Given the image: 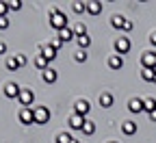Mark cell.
Listing matches in <instances>:
<instances>
[{
  "label": "cell",
  "instance_id": "6da1fadb",
  "mask_svg": "<svg viewBox=\"0 0 156 143\" xmlns=\"http://www.w3.org/2000/svg\"><path fill=\"white\" fill-rule=\"evenodd\" d=\"M50 26L56 28V33H58V30H63V28L69 26V20H67V15H65L63 11L52 9V11H50Z\"/></svg>",
  "mask_w": 156,
  "mask_h": 143
},
{
  "label": "cell",
  "instance_id": "7a4b0ae2",
  "mask_svg": "<svg viewBox=\"0 0 156 143\" xmlns=\"http://www.w3.org/2000/svg\"><path fill=\"white\" fill-rule=\"evenodd\" d=\"M50 111H48V106H37L35 109V124H39V126H44V124H48L50 121Z\"/></svg>",
  "mask_w": 156,
  "mask_h": 143
},
{
  "label": "cell",
  "instance_id": "3957f363",
  "mask_svg": "<svg viewBox=\"0 0 156 143\" xmlns=\"http://www.w3.org/2000/svg\"><path fill=\"white\" fill-rule=\"evenodd\" d=\"M141 65H143V70H156V52L154 50L141 54Z\"/></svg>",
  "mask_w": 156,
  "mask_h": 143
},
{
  "label": "cell",
  "instance_id": "277c9868",
  "mask_svg": "<svg viewBox=\"0 0 156 143\" xmlns=\"http://www.w3.org/2000/svg\"><path fill=\"white\" fill-rule=\"evenodd\" d=\"M33 102H35V91L33 89H22V93H20V104H22V109H30Z\"/></svg>",
  "mask_w": 156,
  "mask_h": 143
},
{
  "label": "cell",
  "instance_id": "5b68a950",
  "mask_svg": "<svg viewBox=\"0 0 156 143\" xmlns=\"http://www.w3.org/2000/svg\"><path fill=\"white\" fill-rule=\"evenodd\" d=\"M130 50V39L128 37H117L115 39V52L117 54H126Z\"/></svg>",
  "mask_w": 156,
  "mask_h": 143
},
{
  "label": "cell",
  "instance_id": "8992f818",
  "mask_svg": "<svg viewBox=\"0 0 156 143\" xmlns=\"http://www.w3.org/2000/svg\"><path fill=\"white\" fill-rule=\"evenodd\" d=\"M89 111H91V104H89L87 100H78V102H76V106H74V113H76V115H80V117H87Z\"/></svg>",
  "mask_w": 156,
  "mask_h": 143
},
{
  "label": "cell",
  "instance_id": "52a82bcc",
  "mask_svg": "<svg viewBox=\"0 0 156 143\" xmlns=\"http://www.w3.org/2000/svg\"><path fill=\"white\" fill-rule=\"evenodd\" d=\"M20 121H22L24 126L35 124V109H22L20 111Z\"/></svg>",
  "mask_w": 156,
  "mask_h": 143
},
{
  "label": "cell",
  "instance_id": "ba28073f",
  "mask_svg": "<svg viewBox=\"0 0 156 143\" xmlns=\"http://www.w3.org/2000/svg\"><path fill=\"white\" fill-rule=\"evenodd\" d=\"M37 50H39V54H44L48 61H54V59H56V48H54L52 44H48V46H39Z\"/></svg>",
  "mask_w": 156,
  "mask_h": 143
},
{
  "label": "cell",
  "instance_id": "9c48e42d",
  "mask_svg": "<svg viewBox=\"0 0 156 143\" xmlns=\"http://www.w3.org/2000/svg\"><path fill=\"white\" fill-rule=\"evenodd\" d=\"M20 93H22V89H20L17 83H7L5 85V95L7 98H20Z\"/></svg>",
  "mask_w": 156,
  "mask_h": 143
},
{
  "label": "cell",
  "instance_id": "30bf717a",
  "mask_svg": "<svg viewBox=\"0 0 156 143\" xmlns=\"http://www.w3.org/2000/svg\"><path fill=\"white\" fill-rule=\"evenodd\" d=\"M128 111H130V113H141V111H145L143 100H141V98H132V100L128 102Z\"/></svg>",
  "mask_w": 156,
  "mask_h": 143
},
{
  "label": "cell",
  "instance_id": "8fae6325",
  "mask_svg": "<svg viewBox=\"0 0 156 143\" xmlns=\"http://www.w3.org/2000/svg\"><path fill=\"white\" fill-rule=\"evenodd\" d=\"M85 121H87L85 117H80V115H76V113H74V115L69 117V128H72V130H83Z\"/></svg>",
  "mask_w": 156,
  "mask_h": 143
},
{
  "label": "cell",
  "instance_id": "7c38bea8",
  "mask_svg": "<svg viewBox=\"0 0 156 143\" xmlns=\"http://www.w3.org/2000/svg\"><path fill=\"white\" fill-rule=\"evenodd\" d=\"M58 39H61L63 44H67V41H72V39H76V33H74V28H63V30H58V35H56Z\"/></svg>",
  "mask_w": 156,
  "mask_h": 143
},
{
  "label": "cell",
  "instance_id": "4fadbf2b",
  "mask_svg": "<svg viewBox=\"0 0 156 143\" xmlns=\"http://www.w3.org/2000/svg\"><path fill=\"white\" fill-rule=\"evenodd\" d=\"M108 67H111V70H122V67H124V56H122V54L108 56Z\"/></svg>",
  "mask_w": 156,
  "mask_h": 143
},
{
  "label": "cell",
  "instance_id": "5bb4252c",
  "mask_svg": "<svg viewBox=\"0 0 156 143\" xmlns=\"http://www.w3.org/2000/svg\"><path fill=\"white\" fill-rule=\"evenodd\" d=\"M41 78H44V83H48V85H52V83H56V78H58V74H56V70H52V67H48L46 72H41Z\"/></svg>",
  "mask_w": 156,
  "mask_h": 143
},
{
  "label": "cell",
  "instance_id": "9a60e30c",
  "mask_svg": "<svg viewBox=\"0 0 156 143\" xmlns=\"http://www.w3.org/2000/svg\"><path fill=\"white\" fill-rule=\"evenodd\" d=\"M111 26L117 28V30H124V26H126V17H124V15H113V17H111Z\"/></svg>",
  "mask_w": 156,
  "mask_h": 143
},
{
  "label": "cell",
  "instance_id": "2e32d148",
  "mask_svg": "<svg viewBox=\"0 0 156 143\" xmlns=\"http://www.w3.org/2000/svg\"><path fill=\"white\" fill-rule=\"evenodd\" d=\"M87 13L89 15H100L102 13V2H87Z\"/></svg>",
  "mask_w": 156,
  "mask_h": 143
},
{
  "label": "cell",
  "instance_id": "e0dca14e",
  "mask_svg": "<svg viewBox=\"0 0 156 143\" xmlns=\"http://www.w3.org/2000/svg\"><path fill=\"white\" fill-rule=\"evenodd\" d=\"M76 44H78V50H87L91 46V37L89 35H80V37H76Z\"/></svg>",
  "mask_w": 156,
  "mask_h": 143
},
{
  "label": "cell",
  "instance_id": "ac0fdd59",
  "mask_svg": "<svg viewBox=\"0 0 156 143\" xmlns=\"http://www.w3.org/2000/svg\"><path fill=\"white\" fill-rule=\"evenodd\" d=\"M122 132H124L126 137L134 134V132H136V124H134V121H124V124H122Z\"/></svg>",
  "mask_w": 156,
  "mask_h": 143
},
{
  "label": "cell",
  "instance_id": "d6986e66",
  "mask_svg": "<svg viewBox=\"0 0 156 143\" xmlns=\"http://www.w3.org/2000/svg\"><path fill=\"white\" fill-rule=\"evenodd\" d=\"M100 106L102 109H111L113 106V95L111 93H100Z\"/></svg>",
  "mask_w": 156,
  "mask_h": 143
},
{
  "label": "cell",
  "instance_id": "ffe728a7",
  "mask_svg": "<svg viewBox=\"0 0 156 143\" xmlns=\"http://www.w3.org/2000/svg\"><path fill=\"white\" fill-rule=\"evenodd\" d=\"M5 65H7V70H11V72H15V70L22 67V65H20V61H17V56H9V59L5 61Z\"/></svg>",
  "mask_w": 156,
  "mask_h": 143
},
{
  "label": "cell",
  "instance_id": "44dd1931",
  "mask_svg": "<svg viewBox=\"0 0 156 143\" xmlns=\"http://www.w3.org/2000/svg\"><path fill=\"white\" fill-rule=\"evenodd\" d=\"M48 63H50V61H48L44 54H37V59H35V65H37L39 70H41V72H46V70H48Z\"/></svg>",
  "mask_w": 156,
  "mask_h": 143
},
{
  "label": "cell",
  "instance_id": "7402d4cb",
  "mask_svg": "<svg viewBox=\"0 0 156 143\" xmlns=\"http://www.w3.org/2000/svg\"><path fill=\"white\" fill-rule=\"evenodd\" d=\"M141 78L145 80V83H154V78H156V70H141Z\"/></svg>",
  "mask_w": 156,
  "mask_h": 143
},
{
  "label": "cell",
  "instance_id": "603a6c76",
  "mask_svg": "<svg viewBox=\"0 0 156 143\" xmlns=\"http://www.w3.org/2000/svg\"><path fill=\"white\" fill-rule=\"evenodd\" d=\"M72 141H74V137L69 132H58L56 134V143H72Z\"/></svg>",
  "mask_w": 156,
  "mask_h": 143
},
{
  "label": "cell",
  "instance_id": "cb8c5ba5",
  "mask_svg": "<svg viewBox=\"0 0 156 143\" xmlns=\"http://www.w3.org/2000/svg\"><path fill=\"white\" fill-rule=\"evenodd\" d=\"M83 132H85L87 137H91V134L95 132V124H93L91 119H87V121H85V126H83Z\"/></svg>",
  "mask_w": 156,
  "mask_h": 143
},
{
  "label": "cell",
  "instance_id": "d4e9b609",
  "mask_svg": "<svg viewBox=\"0 0 156 143\" xmlns=\"http://www.w3.org/2000/svg\"><path fill=\"white\" fill-rule=\"evenodd\" d=\"M143 104H145V111H147V115L156 111V100H154V98H147V100H143Z\"/></svg>",
  "mask_w": 156,
  "mask_h": 143
},
{
  "label": "cell",
  "instance_id": "484cf974",
  "mask_svg": "<svg viewBox=\"0 0 156 143\" xmlns=\"http://www.w3.org/2000/svg\"><path fill=\"white\" fill-rule=\"evenodd\" d=\"M74 61H76V63H85V61H87V50H78L74 54Z\"/></svg>",
  "mask_w": 156,
  "mask_h": 143
},
{
  "label": "cell",
  "instance_id": "4316f807",
  "mask_svg": "<svg viewBox=\"0 0 156 143\" xmlns=\"http://www.w3.org/2000/svg\"><path fill=\"white\" fill-rule=\"evenodd\" d=\"M72 9H74V13H83V11H87V2H74Z\"/></svg>",
  "mask_w": 156,
  "mask_h": 143
},
{
  "label": "cell",
  "instance_id": "83f0119b",
  "mask_svg": "<svg viewBox=\"0 0 156 143\" xmlns=\"http://www.w3.org/2000/svg\"><path fill=\"white\" fill-rule=\"evenodd\" d=\"M74 33H76V37H80V35H87V26H85L83 22H80V24H76Z\"/></svg>",
  "mask_w": 156,
  "mask_h": 143
},
{
  "label": "cell",
  "instance_id": "f1b7e54d",
  "mask_svg": "<svg viewBox=\"0 0 156 143\" xmlns=\"http://www.w3.org/2000/svg\"><path fill=\"white\" fill-rule=\"evenodd\" d=\"M7 7H9V11H20L22 9V2H20V0H13V2H7Z\"/></svg>",
  "mask_w": 156,
  "mask_h": 143
},
{
  "label": "cell",
  "instance_id": "f546056e",
  "mask_svg": "<svg viewBox=\"0 0 156 143\" xmlns=\"http://www.w3.org/2000/svg\"><path fill=\"white\" fill-rule=\"evenodd\" d=\"M5 28H9V17H7V15L0 17V30H5Z\"/></svg>",
  "mask_w": 156,
  "mask_h": 143
},
{
  "label": "cell",
  "instance_id": "4dcf8cb0",
  "mask_svg": "<svg viewBox=\"0 0 156 143\" xmlns=\"http://www.w3.org/2000/svg\"><path fill=\"white\" fill-rule=\"evenodd\" d=\"M15 56H17V61H20V65H22V67H24V65L28 63V59H26V54H15Z\"/></svg>",
  "mask_w": 156,
  "mask_h": 143
},
{
  "label": "cell",
  "instance_id": "1f68e13d",
  "mask_svg": "<svg viewBox=\"0 0 156 143\" xmlns=\"http://www.w3.org/2000/svg\"><path fill=\"white\" fill-rule=\"evenodd\" d=\"M7 11H9L7 2H0V17H5V15H7Z\"/></svg>",
  "mask_w": 156,
  "mask_h": 143
},
{
  "label": "cell",
  "instance_id": "d6a6232c",
  "mask_svg": "<svg viewBox=\"0 0 156 143\" xmlns=\"http://www.w3.org/2000/svg\"><path fill=\"white\" fill-rule=\"evenodd\" d=\"M52 46H54V48L58 50V48H61V46H63V41H61V39H58V37H56V39H54V41H52Z\"/></svg>",
  "mask_w": 156,
  "mask_h": 143
},
{
  "label": "cell",
  "instance_id": "836d02e7",
  "mask_svg": "<svg viewBox=\"0 0 156 143\" xmlns=\"http://www.w3.org/2000/svg\"><path fill=\"white\" fill-rule=\"evenodd\" d=\"M150 44H152V46H156V30H154V33H150Z\"/></svg>",
  "mask_w": 156,
  "mask_h": 143
},
{
  "label": "cell",
  "instance_id": "e575fe53",
  "mask_svg": "<svg viewBox=\"0 0 156 143\" xmlns=\"http://www.w3.org/2000/svg\"><path fill=\"white\" fill-rule=\"evenodd\" d=\"M132 26H134V24H132V22H130V20H126V26H124V30H126V33H128V30H132Z\"/></svg>",
  "mask_w": 156,
  "mask_h": 143
},
{
  "label": "cell",
  "instance_id": "d590c367",
  "mask_svg": "<svg viewBox=\"0 0 156 143\" xmlns=\"http://www.w3.org/2000/svg\"><path fill=\"white\" fill-rule=\"evenodd\" d=\"M5 50H7V44H5V41H0V54H5Z\"/></svg>",
  "mask_w": 156,
  "mask_h": 143
},
{
  "label": "cell",
  "instance_id": "8d00e7d4",
  "mask_svg": "<svg viewBox=\"0 0 156 143\" xmlns=\"http://www.w3.org/2000/svg\"><path fill=\"white\" fill-rule=\"evenodd\" d=\"M150 119H152V121H156V111H154V113H150Z\"/></svg>",
  "mask_w": 156,
  "mask_h": 143
},
{
  "label": "cell",
  "instance_id": "74e56055",
  "mask_svg": "<svg viewBox=\"0 0 156 143\" xmlns=\"http://www.w3.org/2000/svg\"><path fill=\"white\" fill-rule=\"evenodd\" d=\"M72 143H80V141H78V139H74V141H72Z\"/></svg>",
  "mask_w": 156,
  "mask_h": 143
},
{
  "label": "cell",
  "instance_id": "f35d334b",
  "mask_svg": "<svg viewBox=\"0 0 156 143\" xmlns=\"http://www.w3.org/2000/svg\"><path fill=\"white\" fill-rule=\"evenodd\" d=\"M111 143H119V141H111Z\"/></svg>",
  "mask_w": 156,
  "mask_h": 143
},
{
  "label": "cell",
  "instance_id": "ab89813d",
  "mask_svg": "<svg viewBox=\"0 0 156 143\" xmlns=\"http://www.w3.org/2000/svg\"><path fill=\"white\" fill-rule=\"evenodd\" d=\"M154 83H156V78H154Z\"/></svg>",
  "mask_w": 156,
  "mask_h": 143
}]
</instances>
